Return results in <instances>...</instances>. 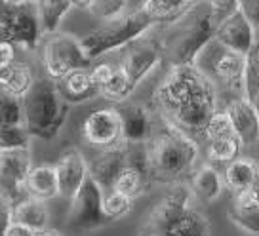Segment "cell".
Instances as JSON below:
<instances>
[{
	"label": "cell",
	"instance_id": "6da1fadb",
	"mask_svg": "<svg viewBox=\"0 0 259 236\" xmlns=\"http://www.w3.org/2000/svg\"><path fill=\"white\" fill-rule=\"evenodd\" d=\"M153 99L164 120L189 135H202L210 116L219 109L218 88L194 65H171Z\"/></svg>",
	"mask_w": 259,
	"mask_h": 236
},
{
	"label": "cell",
	"instance_id": "44dd1931",
	"mask_svg": "<svg viewBox=\"0 0 259 236\" xmlns=\"http://www.w3.org/2000/svg\"><path fill=\"white\" fill-rule=\"evenodd\" d=\"M57 88L69 105H78V103L90 101L96 96H99V90L96 88V84L90 76V69H80V71L69 73L61 80H57Z\"/></svg>",
	"mask_w": 259,
	"mask_h": 236
},
{
	"label": "cell",
	"instance_id": "d4e9b609",
	"mask_svg": "<svg viewBox=\"0 0 259 236\" xmlns=\"http://www.w3.org/2000/svg\"><path fill=\"white\" fill-rule=\"evenodd\" d=\"M154 236H210V221L193 206Z\"/></svg>",
	"mask_w": 259,
	"mask_h": 236
},
{
	"label": "cell",
	"instance_id": "681fc988",
	"mask_svg": "<svg viewBox=\"0 0 259 236\" xmlns=\"http://www.w3.org/2000/svg\"><path fill=\"white\" fill-rule=\"evenodd\" d=\"M2 40H8V38H6V33H4V29H2V25H0V42Z\"/></svg>",
	"mask_w": 259,
	"mask_h": 236
},
{
	"label": "cell",
	"instance_id": "30bf717a",
	"mask_svg": "<svg viewBox=\"0 0 259 236\" xmlns=\"http://www.w3.org/2000/svg\"><path fill=\"white\" fill-rule=\"evenodd\" d=\"M31 168L32 162L29 147L0 151V195L6 196L12 204L23 200L27 196L25 183Z\"/></svg>",
	"mask_w": 259,
	"mask_h": 236
},
{
	"label": "cell",
	"instance_id": "7bdbcfd3",
	"mask_svg": "<svg viewBox=\"0 0 259 236\" xmlns=\"http://www.w3.org/2000/svg\"><path fill=\"white\" fill-rule=\"evenodd\" d=\"M16 63V46L8 40L0 42V69H6Z\"/></svg>",
	"mask_w": 259,
	"mask_h": 236
},
{
	"label": "cell",
	"instance_id": "4fadbf2b",
	"mask_svg": "<svg viewBox=\"0 0 259 236\" xmlns=\"http://www.w3.org/2000/svg\"><path fill=\"white\" fill-rule=\"evenodd\" d=\"M162 59H164V52L160 44L139 38L128 46V52L122 61V69L128 74L132 86L138 88L147 76H151L156 69H160Z\"/></svg>",
	"mask_w": 259,
	"mask_h": 236
},
{
	"label": "cell",
	"instance_id": "7a4b0ae2",
	"mask_svg": "<svg viewBox=\"0 0 259 236\" xmlns=\"http://www.w3.org/2000/svg\"><path fill=\"white\" fill-rule=\"evenodd\" d=\"M198 155L200 151L196 139L176 124L164 120L158 128H154L153 137L147 141L151 179L176 185L185 175L193 173Z\"/></svg>",
	"mask_w": 259,
	"mask_h": 236
},
{
	"label": "cell",
	"instance_id": "8d00e7d4",
	"mask_svg": "<svg viewBox=\"0 0 259 236\" xmlns=\"http://www.w3.org/2000/svg\"><path fill=\"white\" fill-rule=\"evenodd\" d=\"M31 143V135L25 126H0V151L25 149Z\"/></svg>",
	"mask_w": 259,
	"mask_h": 236
},
{
	"label": "cell",
	"instance_id": "f35d334b",
	"mask_svg": "<svg viewBox=\"0 0 259 236\" xmlns=\"http://www.w3.org/2000/svg\"><path fill=\"white\" fill-rule=\"evenodd\" d=\"M114 67L116 65H113V63H97V65L90 67V76H92L97 90H101L107 82L113 78Z\"/></svg>",
	"mask_w": 259,
	"mask_h": 236
},
{
	"label": "cell",
	"instance_id": "5bb4252c",
	"mask_svg": "<svg viewBox=\"0 0 259 236\" xmlns=\"http://www.w3.org/2000/svg\"><path fill=\"white\" fill-rule=\"evenodd\" d=\"M130 160V143L120 141L113 147L97 149V153L88 160V175L96 181L103 193L111 191L116 175Z\"/></svg>",
	"mask_w": 259,
	"mask_h": 236
},
{
	"label": "cell",
	"instance_id": "ffe728a7",
	"mask_svg": "<svg viewBox=\"0 0 259 236\" xmlns=\"http://www.w3.org/2000/svg\"><path fill=\"white\" fill-rule=\"evenodd\" d=\"M25 195L31 198H38L48 202L52 198L59 196V183H57L56 164H38L32 166L27 183H25Z\"/></svg>",
	"mask_w": 259,
	"mask_h": 236
},
{
	"label": "cell",
	"instance_id": "1f68e13d",
	"mask_svg": "<svg viewBox=\"0 0 259 236\" xmlns=\"http://www.w3.org/2000/svg\"><path fill=\"white\" fill-rule=\"evenodd\" d=\"M259 91V42L244 56V98L251 101Z\"/></svg>",
	"mask_w": 259,
	"mask_h": 236
},
{
	"label": "cell",
	"instance_id": "60d3db41",
	"mask_svg": "<svg viewBox=\"0 0 259 236\" xmlns=\"http://www.w3.org/2000/svg\"><path fill=\"white\" fill-rule=\"evenodd\" d=\"M240 10L244 12V16L250 19V23L253 25V29H259V0H240Z\"/></svg>",
	"mask_w": 259,
	"mask_h": 236
},
{
	"label": "cell",
	"instance_id": "5b68a950",
	"mask_svg": "<svg viewBox=\"0 0 259 236\" xmlns=\"http://www.w3.org/2000/svg\"><path fill=\"white\" fill-rule=\"evenodd\" d=\"M154 25V21L147 16L143 10L132 12L126 16L118 17L114 21H109L105 27L96 29L80 38L82 48L94 61L96 57L105 56L109 52L120 50L130 46L132 42L143 38L145 33Z\"/></svg>",
	"mask_w": 259,
	"mask_h": 236
},
{
	"label": "cell",
	"instance_id": "e0dca14e",
	"mask_svg": "<svg viewBox=\"0 0 259 236\" xmlns=\"http://www.w3.org/2000/svg\"><path fill=\"white\" fill-rule=\"evenodd\" d=\"M227 114L231 118L233 131L242 143V147H250L259 141V116L255 107L248 98L238 96L233 98L225 107Z\"/></svg>",
	"mask_w": 259,
	"mask_h": 236
},
{
	"label": "cell",
	"instance_id": "836d02e7",
	"mask_svg": "<svg viewBox=\"0 0 259 236\" xmlns=\"http://www.w3.org/2000/svg\"><path fill=\"white\" fill-rule=\"evenodd\" d=\"M132 208H134V200L116 193V191H107L103 195V212H105L107 219L111 223L128 215L132 212Z\"/></svg>",
	"mask_w": 259,
	"mask_h": 236
},
{
	"label": "cell",
	"instance_id": "277c9868",
	"mask_svg": "<svg viewBox=\"0 0 259 236\" xmlns=\"http://www.w3.org/2000/svg\"><path fill=\"white\" fill-rule=\"evenodd\" d=\"M23 126L31 137L52 141L65 126L71 105L67 103L52 78H38L21 99Z\"/></svg>",
	"mask_w": 259,
	"mask_h": 236
},
{
	"label": "cell",
	"instance_id": "e575fe53",
	"mask_svg": "<svg viewBox=\"0 0 259 236\" xmlns=\"http://www.w3.org/2000/svg\"><path fill=\"white\" fill-rule=\"evenodd\" d=\"M0 126H23L21 99L0 90Z\"/></svg>",
	"mask_w": 259,
	"mask_h": 236
},
{
	"label": "cell",
	"instance_id": "cb8c5ba5",
	"mask_svg": "<svg viewBox=\"0 0 259 236\" xmlns=\"http://www.w3.org/2000/svg\"><path fill=\"white\" fill-rule=\"evenodd\" d=\"M32 82H34L32 71L27 63L16 61L6 69H0V90L17 99H23L27 96Z\"/></svg>",
	"mask_w": 259,
	"mask_h": 236
},
{
	"label": "cell",
	"instance_id": "7dc6e473",
	"mask_svg": "<svg viewBox=\"0 0 259 236\" xmlns=\"http://www.w3.org/2000/svg\"><path fill=\"white\" fill-rule=\"evenodd\" d=\"M251 103H253V107H255V111H257V116H259V91L253 96V99H251Z\"/></svg>",
	"mask_w": 259,
	"mask_h": 236
},
{
	"label": "cell",
	"instance_id": "f907efd6",
	"mask_svg": "<svg viewBox=\"0 0 259 236\" xmlns=\"http://www.w3.org/2000/svg\"><path fill=\"white\" fill-rule=\"evenodd\" d=\"M187 2H189V4H194V2H198V0H187Z\"/></svg>",
	"mask_w": 259,
	"mask_h": 236
},
{
	"label": "cell",
	"instance_id": "4dcf8cb0",
	"mask_svg": "<svg viewBox=\"0 0 259 236\" xmlns=\"http://www.w3.org/2000/svg\"><path fill=\"white\" fill-rule=\"evenodd\" d=\"M229 219L238 228H242L244 232L259 236V204H248V206L231 204Z\"/></svg>",
	"mask_w": 259,
	"mask_h": 236
},
{
	"label": "cell",
	"instance_id": "ba28073f",
	"mask_svg": "<svg viewBox=\"0 0 259 236\" xmlns=\"http://www.w3.org/2000/svg\"><path fill=\"white\" fill-rule=\"evenodd\" d=\"M103 195H105L103 188L88 175L69 206L67 228L71 232H76V234L92 232L111 223L103 212Z\"/></svg>",
	"mask_w": 259,
	"mask_h": 236
},
{
	"label": "cell",
	"instance_id": "d6986e66",
	"mask_svg": "<svg viewBox=\"0 0 259 236\" xmlns=\"http://www.w3.org/2000/svg\"><path fill=\"white\" fill-rule=\"evenodd\" d=\"M191 193L196 200L206 204L215 202L223 188H225V183H223V175L219 173V170L210 162H204L202 166H198L196 170L191 173Z\"/></svg>",
	"mask_w": 259,
	"mask_h": 236
},
{
	"label": "cell",
	"instance_id": "f546056e",
	"mask_svg": "<svg viewBox=\"0 0 259 236\" xmlns=\"http://www.w3.org/2000/svg\"><path fill=\"white\" fill-rule=\"evenodd\" d=\"M134 90H136V88L132 86V82H130L126 71L122 69V65H116L114 67L113 78L99 90V96H103V98H105L107 101H111V103H118V105H120V103H124V101L132 96Z\"/></svg>",
	"mask_w": 259,
	"mask_h": 236
},
{
	"label": "cell",
	"instance_id": "52a82bcc",
	"mask_svg": "<svg viewBox=\"0 0 259 236\" xmlns=\"http://www.w3.org/2000/svg\"><path fill=\"white\" fill-rule=\"evenodd\" d=\"M42 63H44L48 78L57 82L73 71L90 69L92 59L82 48L80 38H76L73 34L54 33L44 42Z\"/></svg>",
	"mask_w": 259,
	"mask_h": 236
},
{
	"label": "cell",
	"instance_id": "f1b7e54d",
	"mask_svg": "<svg viewBox=\"0 0 259 236\" xmlns=\"http://www.w3.org/2000/svg\"><path fill=\"white\" fill-rule=\"evenodd\" d=\"M191 4L187 0H145L141 10L156 23V21H174Z\"/></svg>",
	"mask_w": 259,
	"mask_h": 236
},
{
	"label": "cell",
	"instance_id": "2e32d148",
	"mask_svg": "<svg viewBox=\"0 0 259 236\" xmlns=\"http://www.w3.org/2000/svg\"><path fill=\"white\" fill-rule=\"evenodd\" d=\"M56 171L57 183H59V196H63L71 202L88 177V160L78 149H69L56 162Z\"/></svg>",
	"mask_w": 259,
	"mask_h": 236
},
{
	"label": "cell",
	"instance_id": "7402d4cb",
	"mask_svg": "<svg viewBox=\"0 0 259 236\" xmlns=\"http://www.w3.org/2000/svg\"><path fill=\"white\" fill-rule=\"evenodd\" d=\"M259 181V166L250 158H236L233 162L225 164L223 170V183L233 193H242L246 188L253 187Z\"/></svg>",
	"mask_w": 259,
	"mask_h": 236
},
{
	"label": "cell",
	"instance_id": "9c48e42d",
	"mask_svg": "<svg viewBox=\"0 0 259 236\" xmlns=\"http://www.w3.org/2000/svg\"><path fill=\"white\" fill-rule=\"evenodd\" d=\"M0 25L8 42L25 50L36 48L44 34L36 8L31 4H10L0 0Z\"/></svg>",
	"mask_w": 259,
	"mask_h": 236
},
{
	"label": "cell",
	"instance_id": "83f0119b",
	"mask_svg": "<svg viewBox=\"0 0 259 236\" xmlns=\"http://www.w3.org/2000/svg\"><path fill=\"white\" fill-rule=\"evenodd\" d=\"M240 149L242 143L236 135H225L206 143V156L210 164H229L240 156Z\"/></svg>",
	"mask_w": 259,
	"mask_h": 236
},
{
	"label": "cell",
	"instance_id": "b9f144b4",
	"mask_svg": "<svg viewBox=\"0 0 259 236\" xmlns=\"http://www.w3.org/2000/svg\"><path fill=\"white\" fill-rule=\"evenodd\" d=\"M233 204H240V206H248V204H259V181L253 187L246 188L242 193H236L233 198Z\"/></svg>",
	"mask_w": 259,
	"mask_h": 236
},
{
	"label": "cell",
	"instance_id": "c3c4849f",
	"mask_svg": "<svg viewBox=\"0 0 259 236\" xmlns=\"http://www.w3.org/2000/svg\"><path fill=\"white\" fill-rule=\"evenodd\" d=\"M6 2H10V4H31L34 0H6Z\"/></svg>",
	"mask_w": 259,
	"mask_h": 236
},
{
	"label": "cell",
	"instance_id": "bcb514c9",
	"mask_svg": "<svg viewBox=\"0 0 259 236\" xmlns=\"http://www.w3.org/2000/svg\"><path fill=\"white\" fill-rule=\"evenodd\" d=\"M73 2V8L78 10H90V6L94 4V0H71Z\"/></svg>",
	"mask_w": 259,
	"mask_h": 236
},
{
	"label": "cell",
	"instance_id": "d6a6232c",
	"mask_svg": "<svg viewBox=\"0 0 259 236\" xmlns=\"http://www.w3.org/2000/svg\"><path fill=\"white\" fill-rule=\"evenodd\" d=\"M130 8V0H94V4L90 6V14L101 21H114L118 17L126 16Z\"/></svg>",
	"mask_w": 259,
	"mask_h": 236
},
{
	"label": "cell",
	"instance_id": "603a6c76",
	"mask_svg": "<svg viewBox=\"0 0 259 236\" xmlns=\"http://www.w3.org/2000/svg\"><path fill=\"white\" fill-rule=\"evenodd\" d=\"M12 221L21 223L25 227L32 230H40V228L50 227V212L44 200L25 196L23 200L14 204L12 208Z\"/></svg>",
	"mask_w": 259,
	"mask_h": 236
},
{
	"label": "cell",
	"instance_id": "d590c367",
	"mask_svg": "<svg viewBox=\"0 0 259 236\" xmlns=\"http://www.w3.org/2000/svg\"><path fill=\"white\" fill-rule=\"evenodd\" d=\"M225 135H235V131H233L231 118H229V114H227L225 109H218V111L210 116L206 128L202 130V137L206 139V143H208L211 139L225 137Z\"/></svg>",
	"mask_w": 259,
	"mask_h": 236
},
{
	"label": "cell",
	"instance_id": "8fae6325",
	"mask_svg": "<svg viewBox=\"0 0 259 236\" xmlns=\"http://www.w3.org/2000/svg\"><path fill=\"white\" fill-rule=\"evenodd\" d=\"M194 196L191 193V187L185 183H176L171 188L160 198V202L154 206L149 219L145 223V236H154L160 232L162 228H166L170 223L179 219L187 210L193 208Z\"/></svg>",
	"mask_w": 259,
	"mask_h": 236
},
{
	"label": "cell",
	"instance_id": "7c38bea8",
	"mask_svg": "<svg viewBox=\"0 0 259 236\" xmlns=\"http://www.w3.org/2000/svg\"><path fill=\"white\" fill-rule=\"evenodd\" d=\"M80 135L96 149L113 147L122 139V120L116 107H105L90 113L80 126Z\"/></svg>",
	"mask_w": 259,
	"mask_h": 236
},
{
	"label": "cell",
	"instance_id": "ac0fdd59",
	"mask_svg": "<svg viewBox=\"0 0 259 236\" xmlns=\"http://www.w3.org/2000/svg\"><path fill=\"white\" fill-rule=\"evenodd\" d=\"M122 120V139L130 145H143L153 137L154 124L149 109L139 103L124 101L116 107Z\"/></svg>",
	"mask_w": 259,
	"mask_h": 236
},
{
	"label": "cell",
	"instance_id": "4316f807",
	"mask_svg": "<svg viewBox=\"0 0 259 236\" xmlns=\"http://www.w3.org/2000/svg\"><path fill=\"white\" fill-rule=\"evenodd\" d=\"M147 179H151L149 173H145L141 168L134 166V164L128 160V164H126L120 170V173L116 175L114 185L111 191H116V193H120V195L132 198V200H136V198L145 191Z\"/></svg>",
	"mask_w": 259,
	"mask_h": 236
},
{
	"label": "cell",
	"instance_id": "74e56055",
	"mask_svg": "<svg viewBox=\"0 0 259 236\" xmlns=\"http://www.w3.org/2000/svg\"><path fill=\"white\" fill-rule=\"evenodd\" d=\"M204 2L208 4V8L211 10V14L218 19V23L240 8V0H204Z\"/></svg>",
	"mask_w": 259,
	"mask_h": 236
},
{
	"label": "cell",
	"instance_id": "8992f818",
	"mask_svg": "<svg viewBox=\"0 0 259 236\" xmlns=\"http://www.w3.org/2000/svg\"><path fill=\"white\" fill-rule=\"evenodd\" d=\"M193 65L215 88L221 86L235 98L244 96V56L225 48L215 38L196 54Z\"/></svg>",
	"mask_w": 259,
	"mask_h": 236
},
{
	"label": "cell",
	"instance_id": "ab89813d",
	"mask_svg": "<svg viewBox=\"0 0 259 236\" xmlns=\"http://www.w3.org/2000/svg\"><path fill=\"white\" fill-rule=\"evenodd\" d=\"M12 208H14V204L10 202L6 196L0 195V236L6 234L10 223H12Z\"/></svg>",
	"mask_w": 259,
	"mask_h": 236
},
{
	"label": "cell",
	"instance_id": "f6af8a7d",
	"mask_svg": "<svg viewBox=\"0 0 259 236\" xmlns=\"http://www.w3.org/2000/svg\"><path fill=\"white\" fill-rule=\"evenodd\" d=\"M34 236H65V234L54 227H46V228H40V230H34Z\"/></svg>",
	"mask_w": 259,
	"mask_h": 236
},
{
	"label": "cell",
	"instance_id": "9a60e30c",
	"mask_svg": "<svg viewBox=\"0 0 259 236\" xmlns=\"http://www.w3.org/2000/svg\"><path fill=\"white\" fill-rule=\"evenodd\" d=\"M213 38L221 42L225 48L233 50L240 56H246L250 48L255 44V29L250 23V19L244 16V12L240 8L236 10L235 14L227 16L225 19H221L215 27V34Z\"/></svg>",
	"mask_w": 259,
	"mask_h": 236
},
{
	"label": "cell",
	"instance_id": "484cf974",
	"mask_svg": "<svg viewBox=\"0 0 259 236\" xmlns=\"http://www.w3.org/2000/svg\"><path fill=\"white\" fill-rule=\"evenodd\" d=\"M34 8L40 19L42 33L54 34L67 14L73 8L71 0H34Z\"/></svg>",
	"mask_w": 259,
	"mask_h": 236
},
{
	"label": "cell",
	"instance_id": "3957f363",
	"mask_svg": "<svg viewBox=\"0 0 259 236\" xmlns=\"http://www.w3.org/2000/svg\"><path fill=\"white\" fill-rule=\"evenodd\" d=\"M218 19L204 0L191 4L189 8L171 21V27L162 40L164 57L171 65H193L194 57L213 38Z\"/></svg>",
	"mask_w": 259,
	"mask_h": 236
},
{
	"label": "cell",
	"instance_id": "ee69618b",
	"mask_svg": "<svg viewBox=\"0 0 259 236\" xmlns=\"http://www.w3.org/2000/svg\"><path fill=\"white\" fill-rule=\"evenodd\" d=\"M4 236H34V230L29 228V227H25V225H21V223L12 221Z\"/></svg>",
	"mask_w": 259,
	"mask_h": 236
}]
</instances>
